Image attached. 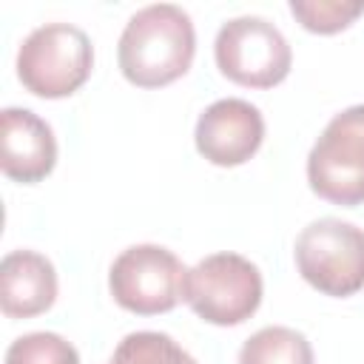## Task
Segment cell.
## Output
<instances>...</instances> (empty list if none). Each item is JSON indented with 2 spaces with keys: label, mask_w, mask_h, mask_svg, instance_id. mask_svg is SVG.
<instances>
[{
  "label": "cell",
  "mask_w": 364,
  "mask_h": 364,
  "mask_svg": "<svg viewBox=\"0 0 364 364\" xmlns=\"http://www.w3.org/2000/svg\"><path fill=\"white\" fill-rule=\"evenodd\" d=\"M94 68L88 34L71 23H46L34 28L17 51L20 82L46 100L71 97Z\"/></svg>",
  "instance_id": "obj_2"
},
{
  "label": "cell",
  "mask_w": 364,
  "mask_h": 364,
  "mask_svg": "<svg viewBox=\"0 0 364 364\" xmlns=\"http://www.w3.org/2000/svg\"><path fill=\"white\" fill-rule=\"evenodd\" d=\"M185 273V264L168 247L131 245L114 259L108 287L119 307L136 316H156L179 304Z\"/></svg>",
  "instance_id": "obj_7"
},
{
  "label": "cell",
  "mask_w": 364,
  "mask_h": 364,
  "mask_svg": "<svg viewBox=\"0 0 364 364\" xmlns=\"http://www.w3.org/2000/svg\"><path fill=\"white\" fill-rule=\"evenodd\" d=\"M219 71L245 88H273L290 74L293 51L284 34L264 17L228 20L213 43Z\"/></svg>",
  "instance_id": "obj_6"
},
{
  "label": "cell",
  "mask_w": 364,
  "mask_h": 364,
  "mask_svg": "<svg viewBox=\"0 0 364 364\" xmlns=\"http://www.w3.org/2000/svg\"><path fill=\"white\" fill-rule=\"evenodd\" d=\"M57 299L54 264L37 250H11L0 262V310L9 318L46 313Z\"/></svg>",
  "instance_id": "obj_10"
},
{
  "label": "cell",
  "mask_w": 364,
  "mask_h": 364,
  "mask_svg": "<svg viewBox=\"0 0 364 364\" xmlns=\"http://www.w3.org/2000/svg\"><path fill=\"white\" fill-rule=\"evenodd\" d=\"M196 54V31L185 9L154 3L139 9L119 34V71L139 88H159L179 80Z\"/></svg>",
  "instance_id": "obj_1"
},
{
  "label": "cell",
  "mask_w": 364,
  "mask_h": 364,
  "mask_svg": "<svg viewBox=\"0 0 364 364\" xmlns=\"http://www.w3.org/2000/svg\"><path fill=\"white\" fill-rule=\"evenodd\" d=\"M296 267L301 279L324 296H353L364 287V230L324 216L310 222L296 239Z\"/></svg>",
  "instance_id": "obj_4"
},
{
  "label": "cell",
  "mask_w": 364,
  "mask_h": 364,
  "mask_svg": "<svg viewBox=\"0 0 364 364\" xmlns=\"http://www.w3.org/2000/svg\"><path fill=\"white\" fill-rule=\"evenodd\" d=\"M182 299L202 321L233 327L259 310L262 273L239 253H210L185 273Z\"/></svg>",
  "instance_id": "obj_3"
},
{
  "label": "cell",
  "mask_w": 364,
  "mask_h": 364,
  "mask_svg": "<svg viewBox=\"0 0 364 364\" xmlns=\"http://www.w3.org/2000/svg\"><path fill=\"white\" fill-rule=\"evenodd\" d=\"M111 364H199V361L188 350H182L168 333L139 330V333H128L117 344Z\"/></svg>",
  "instance_id": "obj_12"
},
{
  "label": "cell",
  "mask_w": 364,
  "mask_h": 364,
  "mask_svg": "<svg viewBox=\"0 0 364 364\" xmlns=\"http://www.w3.org/2000/svg\"><path fill=\"white\" fill-rule=\"evenodd\" d=\"M196 151L219 168L247 162L264 139V117L256 105L239 97L210 102L196 119Z\"/></svg>",
  "instance_id": "obj_8"
},
{
  "label": "cell",
  "mask_w": 364,
  "mask_h": 364,
  "mask_svg": "<svg viewBox=\"0 0 364 364\" xmlns=\"http://www.w3.org/2000/svg\"><path fill=\"white\" fill-rule=\"evenodd\" d=\"M307 182L333 205L364 202V105H350L324 125L307 154Z\"/></svg>",
  "instance_id": "obj_5"
},
{
  "label": "cell",
  "mask_w": 364,
  "mask_h": 364,
  "mask_svg": "<svg viewBox=\"0 0 364 364\" xmlns=\"http://www.w3.org/2000/svg\"><path fill=\"white\" fill-rule=\"evenodd\" d=\"M6 364H80V355L57 333H28L9 344Z\"/></svg>",
  "instance_id": "obj_14"
},
{
  "label": "cell",
  "mask_w": 364,
  "mask_h": 364,
  "mask_svg": "<svg viewBox=\"0 0 364 364\" xmlns=\"http://www.w3.org/2000/svg\"><path fill=\"white\" fill-rule=\"evenodd\" d=\"M239 364H313V347L299 330L273 324L242 344Z\"/></svg>",
  "instance_id": "obj_11"
},
{
  "label": "cell",
  "mask_w": 364,
  "mask_h": 364,
  "mask_svg": "<svg viewBox=\"0 0 364 364\" xmlns=\"http://www.w3.org/2000/svg\"><path fill=\"white\" fill-rule=\"evenodd\" d=\"M290 14L313 34H336L364 14V0H290Z\"/></svg>",
  "instance_id": "obj_13"
},
{
  "label": "cell",
  "mask_w": 364,
  "mask_h": 364,
  "mask_svg": "<svg viewBox=\"0 0 364 364\" xmlns=\"http://www.w3.org/2000/svg\"><path fill=\"white\" fill-rule=\"evenodd\" d=\"M57 139L51 125L28 108L0 111V168L9 179L34 185L54 171Z\"/></svg>",
  "instance_id": "obj_9"
}]
</instances>
